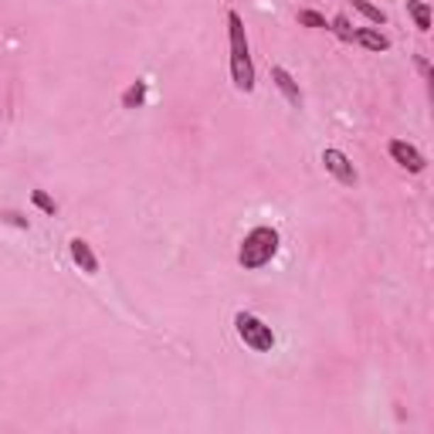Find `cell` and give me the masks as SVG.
<instances>
[{
    "label": "cell",
    "mask_w": 434,
    "mask_h": 434,
    "mask_svg": "<svg viewBox=\"0 0 434 434\" xmlns=\"http://www.w3.org/2000/svg\"><path fill=\"white\" fill-rule=\"evenodd\" d=\"M275 251H279V231H275V228H255V231L241 241L238 262H241V268L255 272V268H262V265L272 262Z\"/></svg>",
    "instance_id": "cell-2"
},
{
    "label": "cell",
    "mask_w": 434,
    "mask_h": 434,
    "mask_svg": "<svg viewBox=\"0 0 434 434\" xmlns=\"http://www.w3.org/2000/svg\"><path fill=\"white\" fill-rule=\"evenodd\" d=\"M234 329H238V336L245 340V346H251L255 353H272V346H275V333H272V326H265L258 316H251V312H238V316H234Z\"/></svg>",
    "instance_id": "cell-3"
},
{
    "label": "cell",
    "mask_w": 434,
    "mask_h": 434,
    "mask_svg": "<svg viewBox=\"0 0 434 434\" xmlns=\"http://www.w3.org/2000/svg\"><path fill=\"white\" fill-rule=\"evenodd\" d=\"M146 102V82H133L123 92V108H140Z\"/></svg>",
    "instance_id": "cell-9"
},
{
    "label": "cell",
    "mask_w": 434,
    "mask_h": 434,
    "mask_svg": "<svg viewBox=\"0 0 434 434\" xmlns=\"http://www.w3.org/2000/svg\"><path fill=\"white\" fill-rule=\"evenodd\" d=\"M0 217H4L7 224H14V228H28V221H24L21 214H14V211H7V214H0Z\"/></svg>",
    "instance_id": "cell-15"
},
{
    "label": "cell",
    "mask_w": 434,
    "mask_h": 434,
    "mask_svg": "<svg viewBox=\"0 0 434 434\" xmlns=\"http://www.w3.org/2000/svg\"><path fill=\"white\" fill-rule=\"evenodd\" d=\"M31 201L38 204V207H41V211H45V214H55V211H58V207H55V201H51V197H48L45 190H34V194H31Z\"/></svg>",
    "instance_id": "cell-13"
},
{
    "label": "cell",
    "mask_w": 434,
    "mask_h": 434,
    "mask_svg": "<svg viewBox=\"0 0 434 434\" xmlns=\"http://www.w3.org/2000/svg\"><path fill=\"white\" fill-rule=\"evenodd\" d=\"M299 24H306V28H329L326 17L316 14V11H299Z\"/></svg>",
    "instance_id": "cell-12"
},
{
    "label": "cell",
    "mask_w": 434,
    "mask_h": 434,
    "mask_svg": "<svg viewBox=\"0 0 434 434\" xmlns=\"http://www.w3.org/2000/svg\"><path fill=\"white\" fill-rule=\"evenodd\" d=\"M407 11H411L414 21H418V31H431V7H428V4H421V0H407Z\"/></svg>",
    "instance_id": "cell-10"
},
{
    "label": "cell",
    "mask_w": 434,
    "mask_h": 434,
    "mask_svg": "<svg viewBox=\"0 0 434 434\" xmlns=\"http://www.w3.org/2000/svg\"><path fill=\"white\" fill-rule=\"evenodd\" d=\"M323 163H326V170L333 173L340 184H346V187L357 184V170H353V163H350V156L346 153H340V150H326Z\"/></svg>",
    "instance_id": "cell-4"
},
{
    "label": "cell",
    "mask_w": 434,
    "mask_h": 434,
    "mask_svg": "<svg viewBox=\"0 0 434 434\" xmlns=\"http://www.w3.org/2000/svg\"><path fill=\"white\" fill-rule=\"evenodd\" d=\"M228 28H231V78L241 92H251V89H255V68H251L245 21H241L238 11H228Z\"/></svg>",
    "instance_id": "cell-1"
},
{
    "label": "cell",
    "mask_w": 434,
    "mask_h": 434,
    "mask_svg": "<svg viewBox=\"0 0 434 434\" xmlns=\"http://www.w3.org/2000/svg\"><path fill=\"white\" fill-rule=\"evenodd\" d=\"M272 78H275V85H279V92L285 95V99H289V106H302V92H299V85H295V78L289 75V72H285V68H279V65H275V68H272Z\"/></svg>",
    "instance_id": "cell-7"
},
{
    "label": "cell",
    "mask_w": 434,
    "mask_h": 434,
    "mask_svg": "<svg viewBox=\"0 0 434 434\" xmlns=\"http://www.w3.org/2000/svg\"><path fill=\"white\" fill-rule=\"evenodd\" d=\"M390 156H394V163H401L404 170H411V173H421L424 170V156L411 146V143H404V140H390Z\"/></svg>",
    "instance_id": "cell-5"
},
{
    "label": "cell",
    "mask_w": 434,
    "mask_h": 434,
    "mask_svg": "<svg viewBox=\"0 0 434 434\" xmlns=\"http://www.w3.org/2000/svg\"><path fill=\"white\" fill-rule=\"evenodd\" d=\"M72 262L85 272V275H95L99 272V258H95V251L89 248V241H82V238H72Z\"/></svg>",
    "instance_id": "cell-6"
},
{
    "label": "cell",
    "mask_w": 434,
    "mask_h": 434,
    "mask_svg": "<svg viewBox=\"0 0 434 434\" xmlns=\"http://www.w3.org/2000/svg\"><path fill=\"white\" fill-rule=\"evenodd\" d=\"M353 7H357V11H360L363 17H370L373 24H384V21H387V14H384L380 7H373L370 0H353Z\"/></svg>",
    "instance_id": "cell-11"
},
{
    "label": "cell",
    "mask_w": 434,
    "mask_h": 434,
    "mask_svg": "<svg viewBox=\"0 0 434 434\" xmlns=\"http://www.w3.org/2000/svg\"><path fill=\"white\" fill-rule=\"evenodd\" d=\"M333 31L340 34L343 41H353V28H350V21H346V17H336V21H333Z\"/></svg>",
    "instance_id": "cell-14"
},
{
    "label": "cell",
    "mask_w": 434,
    "mask_h": 434,
    "mask_svg": "<svg viewBox=\"0 0 434 434\" xmlns=\"http://www.w3.org/2000/svg\"><path fill=\"white\" fill-rule=\"evenodd\" d=\"M353 41H357V45H363L367 51H387V48H390L387 34L373 31V28H357V31H353Z\"/></svg>",
    "instance_id": "cell-8"
}]
</instances>
